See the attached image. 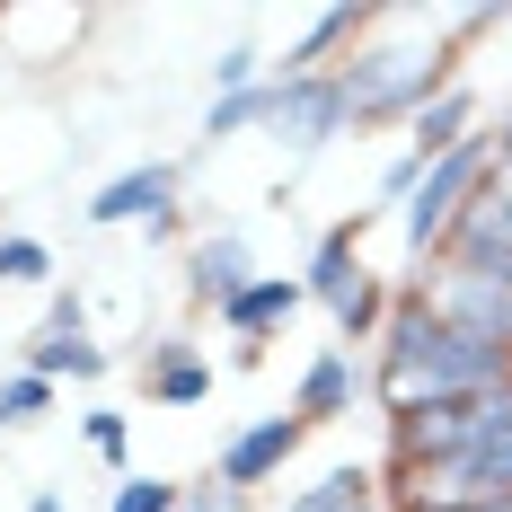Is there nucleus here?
Here are the masks:
<instances>
[{"mask_svg":"<svg viewBox=\"0 0 512 512\" xmlns=\"http://www.w3.org/2000/svg\"><path fill=\"white\" fill-rule=\"evenodd\" d=\"M504 27L495 9H371L362 36L336 62V98L354 133H407L424 106L460 80L468 36Z\"/></svg>","mask_w":512,"mask_h":512,"instance_id":"f257e3e1","label":"nucleus"},{"mask_svg":"<svg viewBox=\"0 0 512 512\" xmlns=\"http://www.w3.org/2000/svg\"><path fill=\"white\" fill-rule=\"evenodd\" d=\"M512 380V345H486L468 327H442L415 283H398L389 327L371 345V407H433V398H468V389H504Z\"/></svg>","mask_w":512,"mask_h":512,"instance_id":"f03ea898","label":"nucleus"},{"mask_svg":"<svg viewBox=\"0 0 512 512\" xmlns=\"http://www.w3.org/2000/svg\"><path fill=\"white\" fill-rule=\"evenodd\" d=\"M362 230H371V212L336 221V230H318V248H309V265H301L309 309H327V318H336V345H345V354H354V345H380L389 301H398V283L362 265Z\"/></svg>","mask_w":512,"mask_h":512,"instance_id":"7ed1b4c3","label":"nucleus"},{"mask_svg":"<svg viewBox=\"0 0 512 512\" xmlns=\"http://www.w3.org/2000/svg\"><path fill=\"white\" fill-rule=\"evenodd\" d=\"M380 424H389V468L380 477L460 460V451H486V442L512 433V380L504 389H468V398H433V407H398V415H380Z\"/></svg>","mask_w":512,"mask_h":512,"instance_id":"20e7f679","label":"nucleus"},{"mask_svg":"<svg viewBox=\"0 0 512 512\" xmlns=\"http://www.w3.org/2000/svg\"><path fill=\"white\" fill-rule=\"evenodd\" d=\"M486 177H495V142H486V133H468L460 151H442L433 168H424V186H415L407 204L389 212V230H398V256H407V274H424V265L442 256L451 221L477 204V186H486Z\"/></svg>","mask_w":512,"mask_h":512,"instance_id":"39448f33","label":"nucleus"},{"mask_svg":"<svg viewBox=\"0 0 512 512\" xmlns=\"http://www.w3.org/2000/svg\"><path fill=\"white\" fill-rule=\"evenodd\" d=\"M380 504L389 512H486V504H512V433L486 442V451H460V460L380 477Z\"/></svg>","mask_w":512,"mask_h":512,"instance_id":"423d86ee","label":"nucleus"},{"mask_svg":"<svg viewBox=\"0 0 512 512\" xmlns=\"http://www.w3.org/2000/svg\"><path fill=\"white\" fill-rule=\"evenodd\" d=\"M265 142L292 159H318V151H336L354 124H345V98H336V71H301V80H265Z\"/></svg>","mask_w":512,"mask_h":512,"instance_id":"0eeeda50","label":"nucleus"},{"mask_svg":"<svg viewBox=\"0 0 512 512\" xmlns=\"http://www.w3.org/2000/svg\"><path fill=\"white\" fill-rule=\"evenodd\" d=\"M424 309L442 318V327H468V336H486V345H512V274H477V265H424L407 274Z\"/></svg>","mask_w":512,"mask_h":512,"instance_id":"6e6552de","label":"nucleus"},{"mask_svg":"<svg viewBox=\"0 0 512 512\" xmlns=\"http://www.w3.org/2000/svg\"><path fill=\"white\" fill-rule=\"evenodd\" d=\"M309 424L301 415H256L239 433H221V451H212V486H230V495H256V486H274L283 468L301 460Z\"/></svg>","mask_w":512,"mask_h":512,"instance_id":"1a4fd4ad","label":"nucleus"},{"mask_svg":"<svg viewBox=\"0 0 512 512\" xmlns=\"http://www.w3.org/2000/svg\"><path fill=\"white\" fill-rule=\"evenodd\" d=\"M177 195H186V159H133V168H115L98 195H89V230H142Z\"/></svg>","mask_w":512,"mask_h":512,"instance_id":"9d476101","label":"nucleus"},{"mask_svg":"<svg viewBox=\"0 0 512 512\" xmlns=\"http://www.w3.org/2000/svg\"><path fill=\"white\" fill-rule=\"evenodd\" d=\"M362 398H371V362L345 354V345H318V354L301 362V380H292V415H301L309 433H318V424H345Z\"/></svg>","mask_w":512,"mask_h":512,"instance_id":"9b49d317","label":"nucleus"},{"mask_svg":"<svg viewBox=\"0 0 512 512\" xmlns=\"http://www.w3.org/2000/svg\"><path fill=\"white\" fill-rule=\"evenodd\" d=\"M433 265H477V274H512V186L504 177H486L477 186V204L451 221V239Z\"/></svg>","mask_w":512,"mask_h":512,"instance_id":"f8f14e48","label":"nucleus"},{"mask_svg":"<svg viewBox=\"0 0 512 512\" xmlns=\"http://www.w3.org/2000/svg\"><path fill=\"white\" fill-rule=\"evenodd\" d=\"M133 371H142V398H151V407H204L212 398V354L204 345H195V336H177V327H168V336H151V345H142V354H133Z\"/></svg>","mask_w":512,"mask_h":512,"instance_id":"ddd939ff","label":"nucleus"},{"mask_svg":"<svg viewBox=\"0 0 512 512\" xmlns=\"http://www.w3.org/2000/svg\"><path fill=\"white\" fill-rule=\"evenodd\" d=\"M256 274V248H248V230H195V248H186V301L195 309H221V301H239Z\"/></svg>","mask_w":512,"mask_h":512,"instance_id":"4468645a","label":"nucleus"},{"mask_svg":"<svg viewBox=\"0 0 512 512\" xmlns=\"http://www.w3.org/2000/svg\"><path fill=\"white\" fill-rule=\"evenodd\" d=\"M18 371H36V380H53V389H62V380L98 389L106 371H115V354H106L89 327H45V318H36V327H27V345H18Z\"/></svg>","mask_w":512,"mask_h":512,"instance_id":"2eb2a0df","label":"nucleus"},{"mask_svg":"<svg viewBox=\"0 0 512 512\" xmlns=\"http://www.w3.org/2000/svg\"><path fill=\"white\" fill-rule=\"evenodd\" d=\"M301 309H309L301 274H256L248 292H239V301H221L212 318H221V336H230V345H265V336H283Z\"/></svg>","mask_w":512,"mask_h":512,"instance_id":"dca6fc26","label":"nucleus"},{"mask_svg":"<svg viewBox=\"0 0 512 512\" xmlns=\"http://www.w3.org/2000/svg\"><path fill=\"white\" fill-rule=\"evenodd\" d=\"M468 133H486V89L460 71V80H451V89H442V98L407 124V159H424V168H433L442 151H460Z\"/></svg>","mask_w":512,"mask_h":512,"instance_id":"f3484780","label":"nucleus"},{"mask_svg":"<svg viewBox=\"0 0 512 512\" xmlns=\"http://www.w3.org/2000/svg\"><path fill=\"white\" fill-rule=\"evenodd\" d=\"M362 504H380V468H362V460H336L327 477H309L301 495L283 512H362Z\"/></svg>","mask_w":512,"mask_h":512,"instance_id":"a211bd4d","label":"nucleus"},{"mask_svg":"<svg viewBox=\"0 0 512 512\" xmlns=\"http://www.w3.org/2000/svg\"><path fill=\"white\" fill-rule=\"evenodd\" d=\"M53 283H62L53 248L36 230H9V239H0V292H53Z\"/></svg>","mask_w":512,"mask_h":512,"instance_id":"6ab92c4d","label":"nucleus"},{"mask_svg":"<svg viewBox=\"0 0 512 512\" xmlns=\"http://www.w3.org/2000/svg\"><path fill=\"white\" fill-rule=\"evenodd\" d=\"M265 80H256V89H239V98H212L204 106V142H195V151H221V142H239V133H265Z\"/></svg>","mask_w":512,"mask_h":512,"instance_id":"aec40b11","label":"nucleus"},{"mask_svg":"<svg viewBox=\"0 0 512 512\" xmlns=\"http://www.w3.org/2000/svg\"><path fill=\"white\" fill-rule=\"evenodd\" d=\"M53 380H36V371H0V433H27V424H45L53 415Z\"/></svg>","mask_w":512,"mask_h":512,"instance_id":"412c9836","label":"nucleus"},{"mask_svg":"<svg viewBox=\"0 0 512 512\" xmlns=\"http://www.w3.org/2000/svg\"><path fill=\"white\" fill-rule=\"evenodd\" d=\"M80 442H89V460H106L115 477H133V415L124 407H89L80 415Z\"/></svg>","mask_w":512,"mask_h":512,"instance_id":"4be33fe9","label":"nucleus"},{"mask_svg":"<svg viewBox=\"0 0 512 512\" xmlns=\"http://www.w3.org/2000/svg\"><path fill=\"white\" fill-rule=\"evenodd\" d=\"M106 512H186V486H177V477H151V468H133V477H115Z\"/></svg>","mask_w":512,"mask_h":512,"instance_id":"5701e85b","label":"nucleus"},{"mask_svg":"<svg viewBox=\"0 0 512 512\" xmlns=\"http://www.w3.org/2000/svg\"><path fill=\"white\" fill-rule=\"evenodd\" d=\"M265 80V53H256V36H230V45L212 53V98H239V89H256Z\"/></svg>","mask_w":512,"mask_h":512,"instance_id":"b1692460","label":"nucleus"},{"mask_svg":"<svg viewBox=\"0 0 512 512\" xmlns=\"http://www.w3.org/2000/svg\"><path fill=\"white\" fill-rule=\"evenodd\" d=\"M142 239H151V248H195V221H186V204L151 212V221H142Z\"/></svg>","mask_w":512,"mask_h":512,"instance_id":"393cba45","label":"nucleus"},{"mask_svg":"<svg viewBox=\"0 0 512 512\" xmlns=\"http://www.w3.org/2000/svg\"><path fill=\"white\" fill-rule=\"evenodd\" d=\"M45 327H89V292H80V283H53L45 292Z\"/></svg>","mask_w":512,"mask_h":512,"instance_id":"a878e982","label":"nucleus"},{"mask_svg":"<svg viewBox=\"0 0 512 512\" xmlns=\"http://www.w3.org/2000/svg\"><path fill=\"white\" fill-rule=\"evenodd\" d=\"M256 504V495H230V486H212V477H204V486H186V512H248Z\"/></svg>","mask_w":512,"mask_h":512,"instance_id":"bb28decb","label":"nucleus"},{"mask_svg":"<svg viewBox=\"0 0 512 512\" xmlns=\"http://www.w3.org/2000/svg\"><path fill=\"white\" fill-rule=\"evenodd\" d=\"M486 142H495V177H504V186H512V106H504V115H495V124H486Z\"/></svg>","mask_w":512,"mask_h":512,"instance_id":"cd10ccee","label":"nucleus"},{"mask_svg":"<svg viewBox=\"0 0 512 512\" xmlns=\"http://www.w3.org/2000/svg\"><path fill=\"white\" fill-rule=\"evenodd\" d=\"M18 512H71V495H62V486H36V495H27Z\"/></svg>","mask_w":512,"mask_h":512,"instance_id":"c85d7f7f","label":"nucleus"},{"mask_svg":"<svg viewBox=\"0 0 512 512\" xmlns=\"http://www.w3.org/2000/svg\"><path fill=\"white\" fill-rule=\"evenodd\" d=\"M0 239H9V204H0Z\"/></svg>","mask_w":512,"mask_h":512,"instance_id":"c756f323","label":"nucleus"},{"mask_svg":"<svg viewBox=\"0 0 512 512\" xmlns=\"http://www.w3.org/2000/svg\"><path fill=\"white\" fill-rule=\"evenodd\" d=\"M362 512H389V504H362Z\"/></svg>","mask_w":512,"mask_h":512,"instance_id":"7c9ffc66","label":"nucleus"}]
</instances>
